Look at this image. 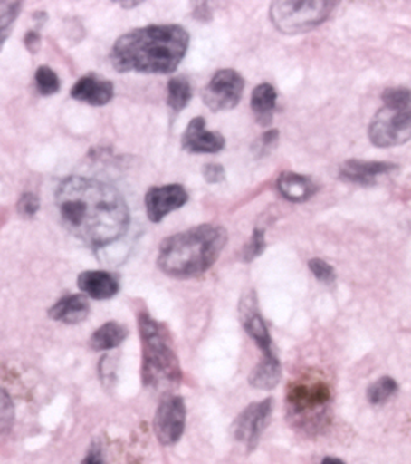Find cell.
I'll return each mask as SVG.
<instances>
[{
    "label": "cell",
    "instance_id": "30",
    "mask_svg": "<svg viewBox=\"0 0 411 464\" xmlns=\"http://www.w3.org/2000/svg\"><path fill=\"white\" fill-rule=\"evenodd\" d=\"M279 130H266L261 138H257L256 141L253 144V153L257 158H262V156H266L268 153L272 151L275 146H277V141H279Z\"/></svg>",
    "mask_w": 411,
    "mask_h": 464
},
{
    "label": "cell",
    "instance_id": "6",
    "mask_svg": "<svg viewBox=\"0 0 411 464\" xmlns=\"http://www.w3.org/2000/svg\"><path fill=\"white\" fill-rule=\"evenodd\" d=\"M368 135L374 146L378 147H395L410 141L411 108H381L369 125Z\"/></svg>",
    "mask_w": 411,
    "mask_h": 464
},
{
    "label": "cell",
    "instance_id": "17",
    "mask_svg": "<svg viewBox=\"0 0 411 464\" xmlns=\"http://www.w3.org/2000/svg\"><path fill=\"white\" fill-rule=\"evenodd\" d=\"M91 310V304L86 295L81 294H73V295H66L62 300L57 301L53 305L48 314L54 321H61L64 324H78L84 321Z\"/></svg>",
    "mask_w": 411,
    "mask_h": 464
},
{
    "label": "cell",
    "instance_id": "35",
    "mask_svg": "<svg viewBox=\"0 0 411 464\" xmlns=\"http://www.w3.org/2000/svg\"><path fill=\"white\" fill-rule=\"evenodd\" d=\"M321 464H344V461L339 460V459H332V457H328L325 460L321 461Z\"/></svg>",
    "mask_w": 411,
    "mask_h": 464
},
{
    "label": "cell",
    "instance_id": "2",
    "mask_svg": "<svg viewBox=\"0 0 411 464\" xmlns=\"http://www.w3.org/2000/svg\"><path fill=\"white\" fill-rule=\"evenodd\" d=\"M189 34L178 24H153L117 39L111 63L119 72L171 73L189 48Z\"/></svg>",
    "mask_w": 411,
    "mask_h": 464
},
{
    "label": "cell",
    "instance_id": "31",
    "mask_svg": "<svg viewBox=\"0 0 411 464\" xmlns=\"http://www.w3.org/2000/svg\"><path fill=\"white\" fill-rule=\"evenodd\" d=\"M17 210L23 218H33L39 210V198L31 192L23 194L17 202Z\"/></svg>",
    "mask_w": 411,
    "mask_h": 464
},
{
    "label": "cell",
    "instance_id": "25",
    "mask_svg": "<svg viewBox=\"0 0 411 464\" xmlns=\"http://www.w3.org/2000/svg\"><path fill=\"white\" fill-rule=\"evenodd\" d=\"M34 84L43 96H52L61 91V80L50 66H39L34 73Z\"/></svg>",
    "mask_w": 411,
    "mask_h": 464
},
{
    "label": "cell",
    "instance_id": "23",
    "mask_svg": "<svg viewBox=\"0 0 411 464\" xmlns=\"http://www.w3.org/2000/svg\"><path fill=\"white\" fill-rule=\"evenodd\" d=\"M397 392H398L397 381L394 378H389V376H383V378L378 379L376 382L369 385L368 390H367V399H368L369 403L378 406V404L386 403L387 400L392 399Z\"/></svg>",
    "mask_w": 411,
    "mask_h": 464
},
{
    "label": "cell",
    "instance_id": "28",
    "mask_svg": "<svg viewBox=\"0 0 411 464\" xmlns=\"http://www.w3.org/2000/svg\"><path fill=\"white\" fill-rule=\"evenodd\" d=\"M309 266L311 273H313L314 277H316L317 280H320L321 284H334V266H330V264L320 258L310 259Z\"/></svg>",
    "mask_w": 411,
    "mask_h": 464
},
{
    "label": "cell",
    "instance_id": "34",
    "mask_svg": "<svg viewBox=\"0 0 411 464\" xmlns=\"http://www.w3.org/2000/svg\"><path fill=\"white\" fill-rule=\"evenodd\" d=\"M81 464H103L102 452L98 447L93 448Z\"/></svg>",
    "mask_w": 411,
    "mask_h": 464
},
{
    "label": "cell",
    "instance_id": "19",
    "mask_svg": "<svg viewBox=\"0 0 411 464\" xmlns=\"http://www.w3.org/2000/svg\"><path fill=\"white\" fill-rule=\"evenodd\" d=\"M275 103H277V92L271 84L263 82L254 89L252 93V108H253L256 121L262 126H268L272 121Z\"/></svg>",
    "mask_w": 411,
    "mask_h": 464
},
{
    "label": "cell",
    "instance_id": "18",
    "mask_svg": "<svg viewBox=\"0 0 411 464\" xmlns=\"http://www.w3.org/2000/svg\"><path fill=\"white\" fill-rule=\"evenodd\" d=\"M277 186H279L280 194L283 195L284 198L289 199V201H305L316 192V186H314L313 181L310 180L309 177L301 176V174L291 171L280 174Z\"/></svg>",
    "mask_w": 411,
    "mask_h": 464
},
{
    "label": "cell",
    "instance_id": "33",
    "mask_svg": "<svg viewBox=\"0 0 411 464\" xmlns=\"http://www.w3.org/2000/svg\"><path fill=\"white\" fill-rule=\"evenodd\" d=\"M24 45L32 54L38 53L39 48H41V34L36 31L27 32L26 36H24Z\"/></svg>",
    "mask_w": 411,
    "mask_h": 464
},
{
    "label": "cell",
    "instance_id": "32",
    "mask_svg": "<svg viewBox=\"0 0 411 464\" xmlns=\"http://www.w3.org/2000/svg\"><path fill=\"white\" fill-rule=\"evenodd\" d=\"M202 174L208 183H220L225 180V168L220 164H206Z\"/></svg>",
    "mask_w": 411,
    "mask_h": 464
},
{
    "label": "cell",
    "instance_id": "27",
    "mask_svg": "<svg viewBox=\"0 0 411 464\" xmlns=\"http://www.w3.org/2000/svg\"><path fill=\"white\" fill-rule=\"evenodd\" d=\"M14 404L8 394L0 388V438H4L13 427Z\"/></svg>",
    "mask_w": 411,
    "mask_h": 464
},
{
    "label": "cell",
    "instance_id": "12",
    "mask_svg": "<svg viewBox=\"0 0 411 464\" xmlns=\"http://www.w3.org/2000/svg\"><path fill=\"white\" fill-rule=\"evenodd\" d=\"M330 399V390L323 381H305L292 385L287 400L296 413L310 412L325 406Z\"/></svg>",
    "mask_w": 411,
    "mask_h": 464
},
{
    "label": "cell",
    "instance_id": "7",
    "mask_svg": "<svg viewBox=\"0 0 411 464\" xmlns=\"http://www.w3.org/2000/svg\"><path fill=\"white\" fill-rule=\"evenodd\" d=\"M244 84V78L234 69H220L204 89L202 100L211 111L232 110L240 102Z\"/></svg>",
    "mask_w": 411,
    "mask_h": 464
},
{
    "label": "cell",
    "instance_id": "9",
    "mask_svg": "<svg viewBox=\"0 0 411 464\" xmlns=\"http://www.w3.org/2000/svg\"><path fill=\"white\" fill-rule=\"evenodd\" d=\"M240 318L245 332L249 333L250 337L254 340V343L263 353V358L279 360L275 353L274 342L271 339L270 330L266 327L265 321L262 318L259 307H257L256 295L253 291H250L241 298Z\"/></svg>",
    "mask_w": 411,
    "mask_h": 464
},
{
    "label": "cell",
    "instance_id": "8",
    "mask_svg": "<svg viewBox=\"0 0 411 464\" xmlns=\"http://www.w3.org/2000/svg\"><path fill=\"white\" fill-rule=\"evenodd\" d=\"M271 413H272V399H265L250 404L234 421V426H232L234 438L238 442L244 443L249 451H253L259 443L262 433L270 424Z\"/></svg>",
    "mask_w": 411,
    "mask_h": 464
},
{
    "label": "cell",
    "instance_id": "21",
    "mask_svg": "<svg viewBox=\"0 0 411 464\" xmlns=\"http://www.w3.org/2000/svg\"><path fill=\"white\" fill-rule=\"evenodd\" d=\"M128 337V330L121 324L107 323L98 328L91 339V349L95 351H110L123 343Z\"/></svg>",
    "mask_w": 411,
    "mask_h": 464
},
{
    "label": "cell",
    "instance_id": "5",
    "mask_svg": "<svg viewBox=\"0 0 411 464\" xmlns=\"http://www.w3.org/2000/svg\"><path fill=\"white\" fill-rule=\"evenodd\" d=\"M334 2H272L270 18L277 31L284 34H307L330 17Z\"/></svg>",
    "mask_w": 411,
    "mask_h": 464
},
{
    "label": "cell",
    "instance_id": "15",
    "mask_svg": "<svg viewBox=\"0 0 411 464\" xmlns=\"http://www.w3.org/2000/svg\"><path fill=\"white\" fill-rule=\"evenodd\" d=\"M397 165L389 162H378V160H346L339 168V177L343 180L356 183V185L371 186L378 181V177L386 172L394 171Z\"/></svg>",
    "mask_w": 411,
    "mask_h": 464
},
{
    "label": "cell",
    "instance_id": "16",
    "mask_svg": "<svg viewBox=\"0 0 411 464\" xmlns=\"http://www.w3.org/2000/svg\"><path fill=\"white\" fill-rule=\"evenodd\" d=\"M78 286L89 297L110 300L120 291V280L110 271L87 270L78 276Z\"/></svg>",
    "mask_w": 411,
    "mask_h": 464
},
{
    "label": "cell",
    "instance_id": "26",
    "mask_svg": "<svg viewBox=\"0 0 411 464\" xmlns=\"http://www.w3.org/2000/svg\"><path fill=\"white\" fill-rule=\"evenodd\" d=\"M383 102H385V107L390 108V110L411 108L410 87L399 86L386 89L385 93H383Z\"/></svg>",
    "mask_w": 411,
    "mask_h": 464
},
{
    "label": "cell",
    "instance_id": "11",
    "mask_svg": "<svg viewBox=\"0 0 411 464\" xmlns=\"http://www.w3.org/2000/svg\"><path fill=\"white\" fill-rule=\"evenodd\" d=\"M189 199V194L181 185L156 186L146 194L147 216L151 222L158 224L171 211L178 210Z\"/></svg>",
    "mask_w": 411,
    "mask_h": 464
},
{
    "label": "cell",
    "instance_id": "1",
    "mask_svg": "<svg viewBox=\"0 0 411 464\" xmlns=\"http://www.w3.org/2000/svg\"><path fill=\"white\" fill-rule=\"evenodd\" d=\"M56 206L72 236L91 247L119 240L129 228L128 204L114 186L72 176L57 186Z\"/></svg>",
    "mask_w": 411,
    "mask_h": 464
},
{
    "label": "cell",
    "instance_id": "29",
    "mask_svg": "<svg viewBox=\"0 0 411 464\" xmlns=\"http://www.w3.org/2000/svg\"><path fill=\"white\" fill-rule=\"evenodd\" d=\"M265 231L261 228H256L253 231V236L250 238L249 245L244 247V261L250 263L257 258L259 255L265 250Z\"/></svg>",
    "mask_w": 411,
    "mask_h": 464
},
{
    "label": "cell",
    "instance_id": "13",
    "mask_svg": "<svg viewBox=\"0 0 411 464\" xmlns=\"http://www.w3.org/2000/svg\"><path fill=\"white\" fill-rule=\"evenodd\" d=\"M185 150L190 153H217L225 149L222 133L206 130V119L195 117L181 138Z\"/></svg>",
    "mask_w": 411,
    "mask_h": 464
},
{
    "label": "cell",
    "instance_id": "20",
    "mask_svg": "<svg viewBox=\"0 0 411 464\" xmlns=\"http://www.w3.org/2000/svg\"><path fill=\"white\" fill-rule=\"evenodd\" d=\"M282 379V364L280 360H266L263 358L259 364L252 370L249 383L256 390H272L277 387Z\"/></svg>",
    "mask_w": 411,
    "mask_h": 464
},
{
    "label": "cell",
    "instance_id": "14",
    "mask_svg": "<svg viewBox=\"0 0 411 464\" xmlns=\"http://www.w3.org/2000/svg\"><path fill=\"white\" fill-rule=\"evenodd\" d=\"M71 96L73 100L80 102L91 103L95 107H100L110 102L114 96V84L110 80L89 73L86 77H81L75 82V86L71 91Z\"/></svg>",
    "mask_w": 411,
    "mask_h": 464
},
{
    "label": "cell",
    "instance_id": "3",
    "mask_svg": "<svg viewBox=\"0 0 411 464\" xmlns=\"http://www.w3.org/2000/svg\"><path fill=\"white\" fill-rule=\"evenodd\" d=\"M226 243V229L220 225L204 224L178 232L158 247V268L176 279H193L215 266Z\"/></svg>",
    "mask_w": 411,
    "mask_h": 464
},
{
    "label": "cell",
    "instance_id": "22",
    "mask_svg": "<svg viewBox=\"0 0 411 464\" xmlns=\"http://www.w3.org/2000/svg\"><path fill=\"white\" fill-rule=\"evenodd\" d=\"M192 100V86L186 77H174L167 82V105L174 112H180Z\"/></svg>",
    "mask_w": 411,
    "mask_h": 464
},
{
    "label": "cell",
    "instance_id": "24",
    "mask_svg": "<svg viewBox=\"0 0 411 464\" xmlns=\"http://www.w3.org/2000/svg\"><path fill=\"white\" fill-rule=\"evenodd\" d=\"M22 13L20 2H0V50L13 31L14 23Z\"/></svg>",
    "mask_w": 411,
    "mask_h": 464
},
{
    "label": "cell",
    "instance_id": "4",
    "mask_svg": "<svg viewBox=\"0 0 411 464\" xmlns=\"http://www.w3.org/2000/svg\"><path fill=\"white\" fill-rule=\"evenodd\" d=\"M139 332L144 349V381L155 387L177 382L180 379V364L176 353L167 343L162 325H158L148 314H142L139 316Z\"/></svg>",
    "mask_w": 411,
    "mask_h": 464
},
{
    "label": "cell",
    "instance_id": "10",
    "mask_svg": "<svg viewBox=\"0 0 411 464\" xmlns=\"http://www.w3.org/2000/svg\"><path fill=\"white\" fill-rule=\"evenodd\" d=\"M186 426V404L181 397H167L158 406L155 417V430L165 445L176 443Z\"/></svg>",
    "mask_w": 411,
    "mask_h": 464
}]
</instances>
